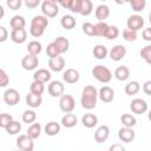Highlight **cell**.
<instances>
[{
    "mask_svg": "<svg viewBox=\"0 0 151 151\" xmlns=\"http://www.w3.org/2000/svg\"><path fill=\"white\" fill-rule=\"evenodd\" d=\"M24 4L27 8H37L40 4V0H24Z\"/></svg>",
    "mask_w": 151,
    "mask_h": 151,
    "instance_id": "681fc988",
    "label": "cell"
},
{
    "mask_svg": "<svg viewBox=\"0 0 151 151\" xmlns=\"http://www.w3.org/2000/svg\"><path fill=\"white\" fill-rule=\"evenodd\" d=\"M38 64H39V59L37 55L34 54H27L22 58L21 60V66L26 70V71H32V70H35L38 67Z\"/></svg>",
    "mask_w": 151,
    "mask_h": 151,
    "instance_id": "ba28073f",
    "label": "cell"
},
{
    "mask_svg": "<svg viewBox=\"0 0 151 151\" xmlns=\"http://www.w3.org/2000/svg\"><path fill=\"white\" fill-rule=\"evenodd\" d=\"M143 39L146 41H151V27H147L143 31Z\"/></svg>",
    "mask_w": 151,
    "mask_h": 151,
    "instance_id": "f5cc1de1",
    "label": "cell"
},
{
    "mask_svg": "<svg viewBox=\"0 0 151 151\" xmlns=\"http://www.w3.org/2000/svg\"><path fill=\"white\" fill-rule=\"evenodd\" d=\"M6 4L7 6L9 7V9L12 11H17L21 7L22 5V0H6Z\"/></svg>",
    "mask_w": 151,
    "mask_h": 151,
    "instance_id": "bcb514c9",
    "label": "cell"
},
{
    "mask_svg": "<svg viewBox=\"0 0 151 151\" xmlns=\"http://www.w3.org/2000/svg\"><path fill=\"white\" fill-rule=\"evenodd\" d=\"M139 90H140V85L138 81L133 80V81H130L125 85V93L127 96H134L139 92Z\"/></svg>",
    "mask_w": 151,
    "mask_h": 151,
    "instance_id": "f1b7e54d",
    "label": "cell"
},
{
    "mask_svg": "<svg viewBox=\"0 0 151 151\" xmlns=\"http://www.w3.org/2000/svg\"><path fill=\"white\" fill-rule=\"evenodd\" d=\"M100 1H106V0H100Z\"/></svg>",
    "mask_w": 151,
    "mask_h": 151,
    "instance_id": "6125c7cd",
    "label": "cell"
},
{
    "mask_svg": "<svg viewBox=\"0 0 151 151\" xmlns=\"http://www.w3.org/2000/svg\"><path fill=\"white\" fill-rule=\"evenodd\" d=\"M110 136V129L107 125H101L97 129V131L94 132V139L97 143H103L105 142Z\"/></svg>",
    "mask_w": 151,
    "mask_h": 151,
    "instance_id": "e0dca14e",
    "label": "cell"
},
{
    "mask_svg": "<svg viewBox=\"0 0 151 151\" xmlns=\"http://www.w3.org/2000/svg\"><path fill=\"white\" fill-rule=\"evenodd\" d=\"M33 79L34 80H39V81H42V83H47L51 79V72L47 71L46 68H40V70H38V71L34 72Z\"/></svg>",
    "mask_w": 151,
    "mask_h": 151,
    "instance_id": "603a6c76",
    "label": "cell"
},
{
    "mask_svg": "<svg viewBox=\"0 0 151 151\" xmlns=\"http://www.w3.org/2000/svg\"><path fill=\"white\" fill-rule=\"evenodd\" d=\"M25 100H26V104H27L29 107H33V109L39 107V106L41 105V103H42V98H41V96H39V94H34V93H32V92L28 93V94L26 96Z\"/></svg>",
    "mask_w": 151,
    "mask_h": 151,
    "instance_id": "d6986e66",
    "label": "cell"
},
{
    "mask_svg": "<svg viewBox=\"0 0 151 151\" xmlns=\"http://www.w3.org/2000/svg\"><path fill=\"white\" fill-rule=\"evenodd\" d=\"M143 91H144L145 94L151 96V80H147V81L144 83V85H143Z\"/></svg>",
    "mask_w": 151,
    "mask_h": 151,
    "instance_id": "f907efd6",
    "label": "cell"
},
{
    "mask_svg": "<svg viewBox=\"0 0 151 151\" xmlns=\"http://www.w3.org/2000/svg\"><path fill=\"white\" fill-rule=\"evenodd\" d=\"M59 107L65 113L72 112L74 110V107H76L74 98L72 96H70V94H63L60 97V100H59Z\"/></svg>",
    "mask_w": 151,
    "mask_h": 151,
    "instance_id": "277c9868",
    "label": "cell"
},
{
    "mask_svg": "<svg viewBox=\"0 0 151 151\" xmlns=\"http://www.w3.org/2000/svg\"><path fill=\"white\" fill-rule=\"evenodd\" d=\"M61 124H63V126H65L67 129H71V127L76 126V124H77V117L73 113H71V112L70 113H66L61 118Z\"/></svg>",
    "mask_w": 151,
    "mask_h": 151,
    "instance_id": "484cf974",
    "label": "cell"
},
{
    "mask_svg": "<svg viewBox=\"0 0 151 151\" xmlns=\"http://www.w3.org/2000/svg\"><path fill=\"white\" fill-rule=\"evenodd\" d=\"M97 98H98V91L94 86L87 85L84 87L81 98H80V104L84 109L86 110H92L97 106Z\"/></svg>",
    "mask_w": 151,
    "mask_h": 151,
    "instance_id": "6da1fadb",
    "label": "cell"
},
{
    "mask_svg": "<svg viewBox=\"0 0 151 151\" xmlns=\"http://www.w3.org/2000/svg\"><path fill=\"white\" fill-rule=\"evenodd\" d=\"M60 132V124L57 122H50L45 125V133L47 136H55Z\"/></svg>",
    "mask_w": 151,
    "mask_h": 151,
    "instance_id": "d4e9b609",
    "label": "cell"
},
{
    "mask_svg": "<svg viewBox=\"0 0 151 151\" xmlns=\"http://www.w3.org/2000/svg\"><path fill=\"white\" fill-rule=\"evenodd\" d=\"M0 11H1V18H2L4 14H5V13H4V7H2V6H0Z\"/></svg>",
    "mask_w": 151,
    "mask_h": 151,
    "instance_id": "6f0895ef",
    "label": "cell"
},
{
    "mask_svg": "<svg viewBox=\"0 0 151 151\" xmlns=\"http://www.w3.org/2000/svg\"><path fill=\"white\" fill-rule=\"evenodd\" d=\"M44 84H45V83H42V81L33 80V83H32L31 86H29L31 92L34 93V94H39V96H41V94L44 93V91H45V85H44Z\"/></svg>",
    "mask_w": 151,
    "mask_h": 151,
    "instance_id": "1f68e13d",
    "label": "cell"
},
{
    "mask_svg": "<svg viewBox=\"0 0 151 151\" xmlns=\"http://www.w3.org/2000/svg\"><path fill=\"white\" fill-rule=\"evenodd\" d=\"M119 35V29L117 26H109V29L105 34V38H107L109 40H113L116 38H118Z\"/></svg>",
    "mask_w": 151,
    "mask_h": 151,
    "instance_id": "ee69618b",
    "label": "cell"
},
{
    "mask_svg": "<svg viewBox=\"0 0 151 151\" xmlns=\"http://www.w3.org/2000/svg\"><path fill=\"white\" fill-rule=\"evenodd\" d=\"M80 5H81V0H72L70 11L73 12V13H79V11H80Z\"/></svg>",
    "mask_w": 151,
    "mask_h": 151,
    "instance_id": "c3c4849f",
    "label": "cell"
},
{
    "mask_svg": "<svg viewBox=\"0 0 151 151\" xmlns=\"http://www.w3.org/2000/svg\"><path fill=\"white\" fill-rule=\"evenodd\" d=\"M41 133V125L39 123H33L28 129H27V134L32 139H37Z\"/></svg>",
    "mask_w": 151,
    "mask_h": 151,
    "instance_id": "4dcf8cb0",
    "label": "cell"
},
{
    "mask_svg": "<svg viewBox=\"0 0 151 151\" xmlns=\"http://www.w3.org/2000/svg\"><path fill=\"white\" fill-rule=\"evenodd\" d=\"M48 26V19L45 15H37L31 21L29 33L34 38H39L44 34L45 28Z\"/></svg>",
    "mask_w": 151,
    "mask_h": 151,
    "instance_id": "7a4b0ae2",
    "label": "cell"
},
{
    "mask_svg": "<svg viewBox=\"0 0 151 151\" xmlns=\"http://www.w3.org/2000/svg\"><path fill=\"white\" fill-rule=\"evenodd\" d=\"M139 54H140V57H142L147 64L151 65V45H146V46H144V47L140 50Z\"/></svg>",
    "mask_w": 151,
    "mask_h": 151,
    "instance_id": "f35d334b",
    "label": "cell"
},
{
    "mask_svg": "<svg viewBox=\"0 0 151 151\" xmlns=\"http://www.w3.org/2000/svg\"><path fill=\"white\" fill-rule=\"evenodd\" d=\"M130 109H131V111L133 113L142 114V113H145L147 111V104H146V101L144 99L136 98L130 103Z\"/></svg>",
    "mask_w": 151,
    "mask_h": 151,
    "instance_id": "30bf717a",
    "label": "cell"
},
{
    "mask_svg": "<svg viewBox=\"0 0 151 151\" xmlns=\"http://www.w3.org/2000/svg\"><path fill=\"white\" fill-rule=\"evenodd\" d=\"M37 119V113L32 110H26L24 113H22V122L26 123V124H31V123H34Z\"/></svg>",
    "mask_w": 151,
    "mask_h": 151,
    "instance_id": "74e56055",
    "label": "cell"
},
{
    "mask_svg": "<svg viewBox=\"0 0 151 151\" xmlns=\"http://www.w3.org/2000/svg\"><path fill=\"white\" fill-rule=\"evenodd\" d=\"M59 4H60L61 7H64L66 9H70L71 4H72V0H59Z\"/></svg>",
    "mask_w": 151,
    "mask_h": 151,
    "instance_id": "db71d44e",
    "label": "cell"
},
{
    "mask_svg": "<svg viewBox=\"0 0 151 151\" xmlns=\"http://www.w3.org/2000/svg\"><path fill=\"white\" fill-rule=\"evenodd\" d=\"M9 25L12 27V29H18V28H24L25 25H26V20L24 17L21 15H14L11 21H9Z\"/></svg>",
    "mask_w": 151,
    "mask_h": 151,
    "instance_id": "4316f807",
    "label": "cell"
},
{
    "mask_svg": "<svg viewBox=\"0 0 151 151\" xmlns=\"http://www.w3.org/2000/svg\"><path fill=\"white\" fill-rule=\"evenodd\" d=\"M124 150H125V147L120 144H113L110 146V151H124Z\"/></svg>",
    "mask_w": 151,
    "mask_h": 151,
    "instance_id": "11a10c76",
    "label": "cell"
},
{
    "mask_svg": "<svg viewBox=\"0 0 151 151\" xmlns=\"http://www.w3.org/2000/svg\"><path fill=\"white\" fill-rule=\"evenodd\" d=\"M4 100L7 105L14 106L19 103L20 100V94L15 88H8L4 92Z\"/></svg>",
    "mask_w": 151,
    "mask_h": 151,
    "instance_id": "52a82bcc",
    "label": "cell"
},
{
    "mask_svg": "<svg viewBox=\"0 0 151 151\" xmlns=\"http://www.w3.org/2000/svg\"><path fill=\"white\" fill-rule=\"evenodd\" d=\"M51 1H53V2H55V4H57V2H59V0H51Z\"/></svg>",
    "mask_w": 151,
    "mask_h": 151,
    "instance_id": "94428289",
    "label": "cell"
},
{
    "mask_svg": "<svg viewBox=\"0 0 151 151\" xmlns=\"http://www.w3.org/2000/svg\"><path fill=\"white\" fill-rule=\"evenodd\" d=\"M81 123H83V125L85 127L92 129V127H94L98 124V117L96 114H93V113H86V114L83 116Z\"/></svg>",
    "mask_w": 151,
    "mask_h": 151,
    "instance_id": "ffe728a7",
    "label": "cell"
},
{
    "mask_svg": "<svg viewBox=\"0 0 151 151\" xmlns=\"http://www.w3.org/2000/svg\"><path fill=\"white\" fill-rule=\"evenodd\" d=\"M13 122V117L8 113H1L0 114V126L2 129H7V126Z\"/></svg>",
    "mask_w": 151,
    "mask_h": 151,
    "instance_id": "b9f144b4",
    "label": "cell"
},
{
    "mask_svg": "<svg viewBox=\"0 0 151 151\" xmlns=\"http://www.w3.org/2000/svg\"><path fill=\"white\" fill-rule=\"evenodd\" d=\"M46 53H47V55H48L50 58H55V57H58V55L60 54L59 51H58V47L55 46L54 42H51V44L47 45V47H46Z\"/></svg>",
    "mask_w": 151,
    "mask_h": 151,
    "instance_id": "f6af8a7d",
    "label": "cell"
},
{
    "mask_svg": "<svg viewBox=\"0 0 151 151\" xmlns=\"http://www.w3.org/2000/svg\"><path fill=\"white\" fill-rule=\"evenodd\" d=\"M60 24H61L63 28H65V29H72V28L76 27L77 21H76V19L72 15H64L61 18V20H60Z\"/></svg>",
    "mask_w": 151,
    "mask_h": 151,
    "instance_id": "83f0119b",
    "label": "cell"
},
{
    "mask_svg": "<svg viewBox=\"0 0 151 151\" xmlns=\"http://www.w3.org/2000/svg\"><path fill=\"white\" fill-rule=\"evenodd\" d=\"M41 48H42L41 44L39 41H37V40H33V41L28 42V45H27V51H28L29 54L38 55L41 52Z\"/></svg>",
    "mask_w": 151,
    "mask_h": 151,
    "instance_id": "836d02e7",
    "label": "cell"
},
{
    "mask_svg": "<svg viewBox=\"0 0 151 151\" xmlns=\"http://www.w3.org/2000/svg\"><path fill=\"white\" fill-rule=\"evenodd\" d=\"M123 38L126 41H134L137 39V31L126 28V29L123 31Z\"/></svg>",
    "mask_w": 151,
    "mask_h": 151,
    "instance_id": "7bdbcfd3",
    "label": "cell"
},
{
    "mask_svg": "<svg viewBox=\"0 0 151 151\" xmlns=\"http://www.w3.org/2000/svg\"><path fill=\"white\" fill-rule=\"evenodd\" d=\"M17 146L22 151H33L34 143L28 134H21L17 138Z\"/></svg>",
    "mask_w": 151,
    "mask_h": 151,
    "instance_id": "8992f818",
    "label": "cell"
},
{
    "mask_svg": "<svg viewBox=\"0 0 151 151\" xmlns=\"http://www.w3.org/2000/svg\"><path fill=\"white\" fill-rule=\"evenodd\" d=\"M118 138L124 143H131L134 139V131L132 127L124 126L118 131Z\"/></svg>",
    "mask_w": 151,
    "mask_h": 151,
    "instance_id": "4fadbf2b",
    "label": "cell"
},
{
    "mask_svg": "<svg viewBox=\"0 0 151 151\" xmlns=\"http://www.w3.org/2000/svg\"><path fill=\"white\" fill-rule=\"evenodd\" d=\"M92 76L100 83H110L112 79V73L111 71L103 65H97L92 68Z\"/></svg>",
    "mask_w": 151,
    "mask_h": 151,
    "instance_id": "3957f363",
    "label": "cell"
},
{
    "mask_svg": "<svg viewBox=\"0 0 151 151\" xmlns=\"http://www.w3.org/2000/svg\"><path fill=\"white\" fill-rule=\"evenodd\" d=\"M55 44V46L58 47V51L59 53H65L68 51V47H70V41L65 38V37H58L55 38V40L53 41Z\"/></svg>",
    "mask_w": 151,
    "mask_h": 151,
    "instance_id": "7402d4cb",
    "label": "cell"
},
{
    "mask_svg": "<svg viewBox=\"0 0 151 151\" xmlns=\"http://www.w3.org/2000/svg\"><path fill=\"white\" fill-rule=\"evenodd\" d=\"M48 67L54 71V72H60L64 70L65 67V59L60 55L55 57V58H50L48 60Z\"/></svg>",
    "mask_w": 151,
    "mask_h": 151,
    "instance_id": "2e32d148",
    "label": "cell"
},
{
    "mask_svg": "<svg viewBox=\"0 0 151 151\" xmlns=\"http://www.w3.org/2000/svg\"><path fill=\"white\" fill-rule=\"evenodd\" d=\"M20 130H21V124L17 120H13L6 129L8 134H17L18 132H20Z\"/></svg>",
    "mask_w": 151,
    "mask_h": 151,
    "instance_id": "60d3db41",
    "label": "cell"
},
{
    "mask_svg": "<svg viewBox=\"0 0 151 151\" xmlns=\"http://www.w3.org/2000/svg\"><path fill=\"white\" fill-rule=\"evenodd\" d=\"M110 15V8L106 5H99L96 8V18L99 21H104L105 19H107Z\"/></svg>",
    "mask_w": 151,
    "mask_h": 151,
    "instance_id": "44dd1931",
    "label": "cell"
},
{
    "mask_svg": "<svg viewBox=\"0 0 151 151\" xmlns=\"http://www.w3.org/2000/svg\"><path fill=\"white\" fill-rule=\"evenodd\" d=\"M11 39L15 44H22L27 39V32L25 28H18V29H12L11 32Z\"/></svg>",
    "mask_w": 151,
    "mask_h": 151,
    "instance_id": "9a60e30c",
    "label": "cell"
},
{
    "mask_svg": "<svg viewBox=\"0 0 151 151\" xmlns=\"http://www.w3.org/2000/svg\"><path fill=\"white\" fill-rule=\"evenodd\" d=\"M107 29H109V25L105 21H99L98 24H96V35L97 37H105Z\"/></svg>",
    "mask_w": 151,
    "mask_h": 151,
    "instance_id": "8d00e7d4",
    "label": "cell"
},
{
    "mask_svg": "<svg viewBox=\"0 0 151 151\" xmlns=\"http://www.w3.org/2000/svg\"><path fill=\"white\" fill-rule=\"evenodd\" d=\"M126 25H127V28H130V29L139 31V29H142V27L144 26V19H143V17L139 15V14L130 15V17L127 18Z\"/></svg>",
    "mask_w": 151,
    "mask_h": 151,
    "instance_id": "9c48e42d",
    "label": "cell"
},
{
    "mask_svg": "<svg viewBox=\"0 0 151 151\" xmlns=\"http://www.w3.org/2000/svg\"><path fill=\"white\" fill-rule=\"evenodd\" d=\"M120 120H122V123H123L124 126H129V127H133L137 124L136 118L132 114H130V113H124L120 117Z\"/></svg>",
    "mask_w": 151,
    "mask_h": 151,
    "instance_id": "e575fe53",
    "label": "cell"
},
{
    "mask_svg": "<svg viewBox=\"0 0 151 151\" xmlns=\"http://www.w3.org/2000/svg\"><path fill=\"white\" fill-rule=\"evenodd\" d=\"M7 35H8L7 29H6L4 26H1V27H0V42H4V41L7 39Z\"/></svg>",
    "mask_w": 151,
    "mask_h": 151,
    "instance_id": "816d5d0a",
    "label": "cell"
},
{
    "mask_svg": "<svg viewBox=\"0 0 151 151\" xmlns=\"http://www.w3.org/2000/svg\"><path fill=\"white\" fill-rule=\"evenodd\" d=\"M114 2L118 5H124L125 2H127V0H114Z\"/></svg>",
    "mask_w": 151,
    "mask_h": 151,
    "instance_id": "9f6ffc18",
    "label": "cell"
},
{
    "mask_svg": "<svg viewBox=\"0 0 151 151\" xmlns=\"http://www.w3.org/2000/svg\"><path fill=\"white\" fill-rule=\"evenodd\" d=\"M98 97L103 103H111L114 98V92L110 86H103L98 92Z\"/></svg>",
    "mask_w": 151,
    "mask_h": 151,
    "instance_id": "5bb4252c",
    "label": "cell"
},
{
    "mask_svg": "<svg viewBox=\"0 0 151 151\" xmlns=\"http://www.w3.org/2000/svg\"><path fill=\"white\" fill-rule=\"evenodd\" d=\"M92 9H93V4L91 0H81L80 11H79L81 15H90L92 13Z\"/></svg>",
    "mask_w": 151,
    "mask_h": 151,
    "instance_id": "d6a6232c",
    "label": "cell"
},
{
    "mask_svg": "<svg viewBox=\"0 0 151 151\" xmlns=\"http://www.w3.org/2000/svg\"><path fill=\"white\" fill-rule=\"evenodd\" d=\"M134 12H142L146 6V0H127Z\"/></svg>",
    "mask_w": 151,
    "mask_h": 151,
    "instance_id": "d590c367",
    "label": "cell"
},
{
    "mask_svg": "<svg viewBox=\"0 0 151 151\" xmlns=\"http://www.w3.org/2000/svg\"><path fill=\"white\" fill-rule=\"evenodd\" d=\"M41 12L47 18H54L59 13V8L55 2H53L51 0H45L41 4Z\"/></svg>",
    "mask_w": 151,
    "mask_h": 151,
    "instance_id": "5b68a950",
    "label": "cell"
},
{
    "mask_svg": "<svg viewBox=\"0 0 151 151\" xmlns=\"http://www.w3.org/2000/svg\"><path fill=\"white\" fill-rule=\"evenodd\" d=\"M94 58L101 60V59H105L106 55H107V48L104 46V45H97L93 47V51H92Z\"/></svg>",
    "mask_w": 151,
    "mask_h": 151,
    "instance_id": "f546056e",
    "label": "cell"
},
{
    "mask_svg": "<svg viewBox=\"0 0 151 151\" xmlns=\"http://www.w3.org/2000/svg\"><path fill=\"white\" fill-rule=\"evenodd\" d=\"M64 90H65V87H64L63 83H61V81H58V80L51 81L50 85H48V87H47L48 93H50L52 97H54V98L61 97V96L64 94Z\"/></svg>",
    "mask_w": 151,
    "mask_h": 151,
    "instance_id": "8fae6325",
    "label": "cell"
},
{
    "mask_svg": "<svg viewBox=\"0 0 151 151\" xmlns=\"http://www.w3.org/2000/svg\"><path fill=\"white\" fill-rule=\"evenodd\" d=\"M109 54H110V58L113 61H119V60H122L125 57V54H126V47L123 46V45H116V46H113L110 50Z\"/></svg>",
    "mask_w": 151,
    "mask_h": 151,
    "instance_id": "7c38bea8",
    "label": "cell"
},
{
    "mask_svg": "<svg viewBox=\"0 0 151 151\" xmlns=\"http://www.w3.org/2000/svg\"><path fill=\"white\" fill-rule=\"evenodd\" d=\"M83 32L88 35V37H94L96 35V25L91 24V22H84L83 24Z\"/></svg>",
    "mask_w": 151,
    "mask_h": 151,
    "instance_id": "ab89813d",
    "label": "cell"
},
{
    "mask_svg": "<svg viewBox=\"0 0 151 151\" xmlns=\"http://www.w3.org/2000/svg\"><path fill=\"white\" fill-rule=\"evenodd\" d=\"M8 81H9V78H8V76H7L6 71L1 68V70H0V86H1V87L7 86Z\"/></svg>",
    "mask_w": 151,
    "mask_h": 151,
    "instance_id": "7dc6e473",
    "label": "cell"
},
{
    "mask_svg": "<svg viewBox=\"0 0 151 151\" xmlns=\"http://www.w3.org/2000/svg\"><path fill=\"white\" fill-rule=\"evenodd\" d=\"M147 118H149V120L151 122V111H150V112L147 113Z\"/></svg>",
    "mask_w": 151,
    "mask_h": 151,
    "instance_id": "680465c9",
    "label": "cell"
},
{
    "mask_svg": "<svg viewBox=\"0 0 151 151\" xmlns=\"http://www.w3.org/2000/svg\"><path fill=\"white\" fill-rule=\"evenodd\" d=\"M79 72L74 68H67L63 74V79L67 84H76L79 80Z\"/></svg>",
    "mask_w": 151,
    "mask_h": 151,
    "instance_id": "ac0fdd59",
    "label": "cell"
},
{
    "mask_svg": "<svg viewBox=\"0 0 151 151\" xmlns=\"http://www.w3.org/2000/svg\"><path fill=\"white\" fill-rule=\"evenodd\" d=\"M149 21H150V24H151V11H150V14H149Z\"/></svg>",
    "mask_w": 151,
    "mask_h": 151,
    "instance_id": "91938a15",
    "label": "cell"
},
{
    "mask_svg": "<svg viewBox=\"0 0 151 151\" xmlns=\"http://www.w3.org/2000/svg\"><path fill=\"white\" fill-rule=\"evenodd\" d=\"M114 77L119 81H125L130 77V70L126 66H119L114 71Z\"/></svg>",
    "mask_w": 151,
    "mask_h": 151,
    "instance_id": "cb8c5ba5",
    "label": "cell"
}]
</instances>
